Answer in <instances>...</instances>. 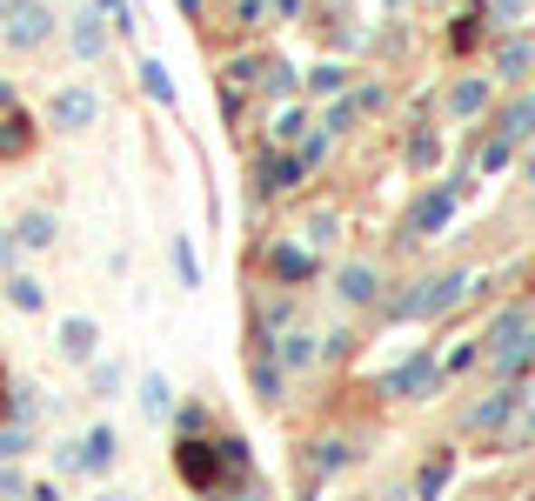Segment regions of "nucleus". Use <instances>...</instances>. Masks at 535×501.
<instances>
[{"label":"nucleus","mask_w":535,"mask_h":501,"mask_svg":"<svg viewBox=\"0 0 535 501\" xmlns=\"http://www.w3.org/2000/svg\"><path fill=\"white\" fill-rule=\"evenodd\" d=\"M462 288H469V281H462V274H448V281H422V288H416V295H408V301H402V315H416V321H422V315H442V307H448V301H455V295H462Z\"/></svg>","instance_id":"nucleus-1"},{"label":"nucleus","mask_w":535,"mask_h":501,"mask_svg":"<svg viewBox=\"0 0 535 501\" xmlns=\"http://www.w3.org/2000/svg\"><path fill=\"white\" fill-rule=\"evenodd\" d=\"M181 475L195 481V488H215V481H221V455L208 441H181Z\"/></svg>","instance_id":"nucleus-2"},{"label":"nucleus","mask_w":535,"mask_h":501,"mask_svg":"<svg viewBox=\"0 0 535 501\" xmlns=\"http://www.w3.org/2000/svg\"><path fill=\"white\" fill-rule=\"evenodd\" d=\"M108 461H114V428H94V435L74 448V468H94V475H100Z\"/></svg>","instance_id":"nucleus-3"},{"label":"nucleus","mask_w":535,"mask_h":501,"mask_svg":"<svg viewBox=\"0 0 535 501\" xmlns=\"http://www.w3.org/2000/svg\"><path fill=\"white\" fill-rule=\"evenodd\" d=\"M54 120H61V128H88V120H94V94H61L54 100Z\"/></svg>","instance_id":"nucleus-4"},{"label":"nucleus","mask_w":535,"mask_h":501,"mask_svg":"<svg viewBox=\"0 0 535 501\" xmlns=\"http://www.w3.org/2000/svg\"><path fill=\"white\" fill-rule=\"evenodd\" d=\"M388 388H395V394H428V388H435V361H408Z\"/></svg>","instance_id":"nucleus-5"},{"label":"nucleus","mask_w":535,"mask_h":501,"mask_svg":"<svg viewBox=\"0 0 535 501\" xmlns=\"http://www.w3.org/2000/svg\"><path fill=\"white\" fill-rule=\"evenodd\" d=\"M341 295L349 301H375V268H349L341 274Z\"/></svg>","instance_id":"nucleus-6"},{"label":"nucleus","mask_w":535,"mask_h":501,"mask_svg":"<svg viewBox=\"0 0 535 501\" xmlns=\"http://www.w3.org/2000/svg\"><path fill=\"white\" fill-rule=\"evenodd\" d=\"M21 241H27V248H47V241H54V221H47V214H27V221H21Z\"/></svg>","instance_id":"nucleus-7"},{"label":"nucleus","mask_w":535,"mask_h":501,"mask_svg":"<svg viewBox=\"0 0 535 501\" xmlns=\"http://www.w3.org/2000/svg\"><path fill=\"white\" fill-rule=\"evenodd\" d=\"M442 214H448V194H428L422 207H416V228L428 234V228H442Z\"/></svg>","instance_id":"nucleus-8"},{"label":"nucleus","mask_w":535,"mask_h":501,"mask_svg":"<svg viewBox=\"0 0 535 501\" xmlns=\"http://www.w3.org/2000/svg\"><path fill=\"white\" fill-rule=\"evenodd\" d=\"M61 341H67V354H88V348H94V327H88V321H67Z\"/></svg>","instance_id":"nucleus-9"},{"label":"nucleus","mask_w":535,"mask_h":501,"mask_svg":"<svg viewBox=\"0 0 535 501\" xmlns=\"http://www.w3.org/2000/svg\"><path fill=\"white\" fill-rule=\"evenodd\" d=\"M515 335H522V315H502V321H495V341H489V348H495V354H509V348H515Z\"/></svg>","instance_id":"nucleus-10"},{"label":"nucleus","mask_w":535,"mask_h":501,"mask_svg":"<svg viewBox=\"0 0 535 501\" xmlns=\"http://www.w3.org/2000/svg\"><path fill=\"white\" fill-rule=\"evenodd\" d=\"M141 408H148V414L167 408V382H161V374H148V382H141Z\"/></svg>","instance_id":"nucleus-11"},{"label":"nucleus","mask_w":535,"mask_h":501,"mask_svg":"<svg viewBox=\"0 0 535 501\" xmlns=\"http://www.w3.org/2000/svg\"><path fill=\"white\" fill-rule=\"evenodd\" d=\"M27 147V120H0V154H21Z\"/></svg>","instance_id":"nucleus-12"},{"label":"nucleus","mask_w":535,"mask_h":501,"mask_svg":"<svg viewBox=\"0 0 535 501\" xmlns=\"http://www.w3.org/2000/svg\"><path fill=\"white\" fill-rule=\"evenodd\" d=\"M141 74H148V94H154V100H175V88H167V67H161V61H148Z\"/></svg>","instance_id":"nucleus-13"},{"label":"nucleus","mask_w":535,"mask_h":501,"mask_svg":"<svg viewBox=\"0 0 535 501\" xmlns=\"http://www.w3.org/2000/svg\"><path fill=\"white\" fill-rule=\"evenodd\" d=\"M41 33H47V14H41V7H33V14H21V27H14V41H41Z\"/></svg>","instance_id":"nucleus-14"},{"label":"nucleus","mask_w":535,"mask_h":501,"mask_svg":"<svg viewBox=\"0 0 535 501\" xmlns=\"http://www.w3.org/2000/svg\"><path fill=\"white\" fill-rule=\"evenodd\" d=\"M74 47H81V54H100V27H94V14L74 27Z\"/></svg>","instance_id":"nucleus-15"},{"label":"nucleus","mask_w":535,"mask_h":501,"mask_svg":"<svg viewBox=\"0 0 535 501\" xmlns=\"http://www.w3.org/2000/svg\"><path fill=\"white\" fill-rule=\"evenodd\" d=\"M502 414H509V394H495V402H482V408H475V421H482V428H495Z\"/></svg>","instance_id":"nucleus-16"},{"label":"nucleus","mask_w":535,"mask_h":501,"mask_svg":"<svg viewBox=\"0 0 535 501\" xmlns=\"http://www.w3.org/2000/svg\"><path fill=\"white\" fill-rule=\"evenodd\" d=\"M254 388H262V402H274V394H282V374L262 361V368H254Z\"/></svg>","instance_id":"nucleus-17"},{"label":"nucleus","mask_w":535,"mask_h":501,"mask_svg":"<svg viewBox=\"0 0 535 501\" xmlns=\"http://www.w3.org/2000/svg\"><path fill=\"white\" fill-rule=\"evenodd\" d=\"M442 481H448V455H442V461H428V468H422V495H435Z\"/></svg>","instance_id":"nucleus-18"},{"label":"nucleus","mask_w":535,"mask_h":501,"mask_svg":"<svg viewBox=\"0 0 535 501\" xmlns=\"http://www.w3.org/2000/svg\"><path fill=\"white\" fill-rule=\"evenodd\" d=\"M14 301H21V307H41V281H27V274H21V281H14Z\"/></svg>","instance_id":"nucleus-19"},{"label":"nucleus","mask_w":535,"mask_h":501,"mask_svg":"<svg viewBox=\"0 0 535 501\" xmlns=\"http://www.w3.org/2000/svg\"><path fill=\"white\" fill-rule=\"evenodd\" d=\"M274 268H282V274H288V281H295V274H308V261H301V254H288V248H282V254H274Z\"/></svg>","instance_id":"nucleus-20"},{"label":"nucleus","mask_w":535,"mask_h":501,"mask_svg":"<svg viewBox=\"0 0 535 501\" xmlns=\"http://www.w3.org/2000/svg\"><path fill=\"white\" fill-rule=\"evenodd\" d=\"M7 455H21V435H14V428H0V461Z\"/></svg>","instance_id":"nucleus-21"},{"label":"nucleus","mask_w":535,"mask_h":501,"mask_svg":"<svg viewBox=\"0 0 535 501\" xmlns=\"http://www.w3.org/2000/svg\"><path fill=\"white\" fill-rule=\"evenodd\" d=\"M100 7H108V14H114L120 27H134V21H128V0H100Z\"/></svg>","instance_id":"nucleus-22"}]
</instances>
